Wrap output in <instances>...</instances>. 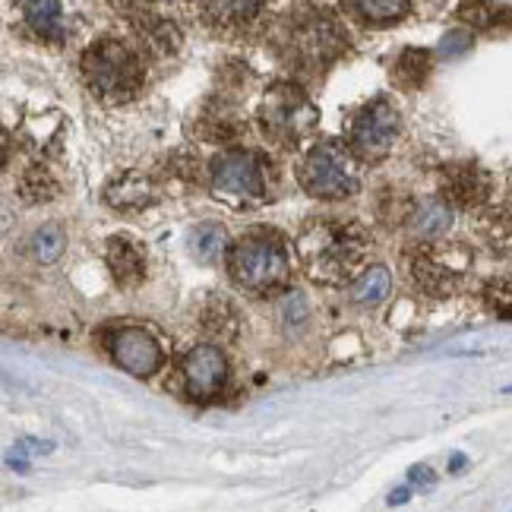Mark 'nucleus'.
<instances>
[{
  "label": "nucleus",
  "mask_w": 512,
  "mask_h": 512,
  "mask_svg": "<svg viewBox=\"0 0 512 512\" xmlns=\"http://www.w3.org/2000/svg\"><path fill=\"white\" fill-rule=\"evenodd\" d=\"M367 247H370V238L361 225L332 219V215L307 222L298 234L301 263L310 279L323 285H342L348 279L351 282L358 279L354 272L361 269Z\"/></svg>",
  "instance_id": "nucleus-1"
},
{
  "label": "nucleus",
  "mask_w": 512,
  "mask_h": 512,
  "mask_svg": "<svg viewBox=\"0 0 512 512\" xmlns=\"http://www.w3.org/2000/svg\"><path fill=\"white\" fill-rule=\"evenodd\" d=\"M228 272L238 288L250 294H269L282 288L291 275V256L279 231L250 228L228 247Z\"/></svg>",
  "instance_id": "nucleus-2"
},
{
  "label": "nucleus",
  "mask_w": 512,
  "mask_h": 512,
  "mask_svg": "<svg viewBox=\"0 0 512 512\" xmlns=\"http://www.w3.org/2000/svg\"><path fill=\"white\" fill-rule=\"evenodd\" d=\"M83 80L108 105H124L143 89V61L121 38H98L83 54Z\"/></svg>",
  "instance_id": "nucleus-3"
},
{
  "label": "nucleus",
  "mask_w": 512,
  "mask_h": 512,
  "mask_svg": "<svg viewBox=\"0 0 512 512\" xmlns=\"http://www.w3.org/2000/svg\"><path fill=\"white\" fill-rule=\"evenodd\" d=\"M298 181L304 193L317 200H345L358 193V168H354V152L339 140H323L313 146L298 168Z\"/></svg>",
  "instance_id": "nucleus-4"
},
{
  "label": "nucleus",
  "mask_w": 512,
  "mask_h": 512,
  "mask_svg": "<svg viewBox=\"0 0 512 512\" xmlns=\"http://www.w3.org/2000/svg\"><path fill=\"white\" fill-rule=\"evenodd\" d=\"M345 32L326 10H298L288 19L285 51L288 61H298L307 70H323L345 51Z\"/></svg>",
  "instance_id": "nucleus-5"
},
{
  "label": "nucleus",
  "mask_w": 512,
  "mask_h": 512,
  "mask_svg": "<svg viewBox=\"0 0 512 512\" xmlns=\"http://www.w3.org/2000/svg\"><path fill=\"white\" fill-rule=\"evenodd\" d=\"M317 121H320L317 105L294 83H275L260 105L263 133L285 149L301 146L313 133V127H317Z\"/></svg>",
  "instance_id": "nucleus-6"
},
{
  "label": "nucleus",
  "mask_w": 512,
  "mask_h": 512,
  "mask_svg": "<svg viewBox=\"0 0 512 512\" xmlns=\"http://www.w3.org/2000/svg\"><path fill=\"white\" fill-rule=\"evenodd\" d=\"M399 111L386 95L367 102L358 114H354L351 130H348V149L364 162H380L392 152L399 136Z\"/></svg>",
  "instance_id": "nucleus-7"
},
{
  "label": "nucleus",
  "mask_w": 512,
  "mask_h": 512,
  "mask_svg": "<svg viewBox=\"0 0 512 512\" xmlns=\"http://www.w3.org/2000/svg\"><path fill=\"white\" fill-rule=\"evenodd\" d=\"M212 190L234 203H263V159L250 149H225L212 159Z\"/></svg>",
  "instance_id": "nucleus-8"
},
{
  "label": "nucleus",
  "mask_w": 512,
  "mask_h": 512,
  "mask_svg": "<svg viewBox=\"0 0 512 512\" xmlns=\"http://www.w3.org/2000/svg\"><path fill=\"white\" fill-rule=\"evenodd\" d=\"M111 358L117 367H124L130 377H152L155 370H162L165 354L162 345L155 342L152 332L140 326H124L111 336Z\"/></svg>",
  "instance_id": "nucleus-9"
},
{
  "label": "nucleus",
  "mask_w": 512,
  "mask_h": 512,
  "mask_svg": "<svg viewBox=\"0 0 512 512\" xmlns=\"http://www.w3.org/2000/svg\"><path fill=\"white\" fill-rule=\"evenodd\" d=\"M187 392L196 402H209L225 389L228 380V361L219 345H196L187 351V358L181 364Z\"/></svg>",
  "instance_id": "nucleus-10"
},
{
  "label": "nucleus",
  "mask_w": 512,
  "mask_h": 512,
  "mask_svg": "<svg viewBox=\"0 0 512 512\" xmlns=\"http://www.w3.org/2000/svg\"><path fill=\"white\" fill-rule=\"evenodd\" d=\"M155 196H159V190L143 171H124L105 187V203L117 212H143L155 203Z\"/></svg>",
  "instance_id": "nucleus-11"
},
{
  "label": "nucleus",
  "mask_w": 512,
  "mask_h": 512,
  "mask_svg": "<svg viewBox=\"0 0 512 512\" xmlns=\"http://www.w3.org/2000/svg\"><path fill=\"white\" fill-rule=\"evenodd\" d=\"M105 256H108L111 279L124 291H133V288L143 285V279H146V253H143L140 244L130 241V238H111Z\"/></svg>",
  "instance_id": "nucleus-12"
},
{
  "label": "nucleus",
  "mask_w": 512,
  "mask_h": 512,
  "mask_svg": "<svg viewBox=\"0 0 512 512\" xmlns=\"http://www.w3.org/2000/svg\"><path fill=\"white\" fill-rule=\"evenodd\" d=\"M408 269H411V279H415L424 291H430V294H446L452 285L459 282V269H452L449 263H443L437 253L433 250H415L408 256Z\"/></svg>",
  "instance_id": "nucleus-13"
},
{
  "label": "nucleus",
  "mask_w": 512,
  "mask_h": 512,
  "mask_svg": "<svg viewBox=\"0 0 512 512\" xmlns=\"http://www.w3.org/2000/svg\"><path fill=\"white\" fill-rule=\"evenodd\" d=\"M490 190L487 174L475 165H456L443 177V200H452L459 206H478Z\"/></svg>",
  "instance_id": "nucleus-14"
},
{
  "label": "nucleus",
  "mask_w": 512,
  "mask_h": 512,
  "mask_svg": "<svg viewBox=\"0 0 512 512\" xmlns=\"http://www.w3.org/2000/svg\"><path fill=\"white\" fill-rule=\"evenodd\" d=\"M133 29H136V35H140V42L155 54H174L177 48H181V32H177V26L171 23V19L152 13V10L136 7Z\"/></svg>",
  "instance_id": "nucleus-15"
},
{
  "label": "nucleus",
  "mask_w": 512,
  "mask_h": 512,
  "mask_svg": "<svg viewBox=\"0 0 512 512\" xmlns=\"http://www.w3.org/2000/svg\"><path fill=\"white\" fill-rule=\"evenodd\" d=\"M408 222H411V231H415V238L437 241L452 225V209L446 206V200H440V196H430V200H424L415 212H411Z\"/></svg>",
  "instance_id": "nucleus-16"
},
{
  "label": "nucleus",
  "mask_w": 512,
  "mask_h": 512,
  "mask_svg": "<svg viewBox=\"0 0 512 512\" xmlns=\"http://www.w3.org/2000/svg\"><path fill=\"white\" fill-rule=\"evenodd\" d=\"M263 10H266L263 4H200L203 19L219 32H241Z\"/></svg>",
  "instance_id": "nucleus-17"
},
{
  "label": "nucleus",
  "mask_w": 512,
  "mask_h": 512,
  "mask_svg": "<svg viewBox=\"0 0 512 512\" xmlns=\"http://www.w3.org/2000/svg\"><path fill=\"white\" fill-rule=\"evenodd\" d=\"M348 13H358L361 23L373 26V29H383L399 23V19L411 10L408 0H354V4H345Z\"/></svg>",
  "instance_id": "nucleus-18"
},
{
  "label": "nucleus",
  "mask_w": 512,
  "mask_h": 512,
  "mask_svg": "<svg viewBox=\"0 0 512 512\" xmlns=\"http://www.w3.org/2000/svg\"><path fill=\"white\" fill-rule=\"evenodd\" d=\"M392 288V275L386 266H367L358 279L351 282V301L361 307H377L386 301V294Z\"/></svg>",
  "instance_id": "nucleus-19"
},
{
  "label": "nucleus",
  "mask_w": 512,
  "mask_h": 512,
  "mask_svg": "<svg viewBox=\"0 0 512 512\" xmlns=\"http://www.w3.org/2000/svg\"><path fill=\"white\" fill-rule=\"evenodd\" d=\"M228 247V234L219 222H200L190 231V253L200 263H215Z\"/></svg>",
  "instance_id": "nucleus-20"
},
{
  "label": "nucleus",
  "mask_w": 512,
  "mask_h": 512,
  "mask_svg": "<svg viewBox=\"0 0 512 512\" xmlns=\"http://www.w3.org/2000/svg\"><path fill=\"white\" fill-rule=\"evenodd\" d=\"M19 10L26 13L29 26L35 29V35L48 38V42H64V10L54 0H42V4H19Z\"/></svg>",
  "instance_id": "nucleus-21"
},
{
  "label": "nucleus",
  "mask_w": 512,
  "mask_h": 512,
  "mask_svg": "<svg viewBox=\"0 0 512 512\" xmlns=\"http://www.w3.org/2000/svg\"><path fill=\"white\" fill-rule=\"evenodd\" d=\"M200 133L206 136V140H212V143L215 140H219V143H234L244 133V124H241V117L234 114L228 105L219 102V108H215V111H203Z\"/></svg>",
  "instance_id": "nucleus-22"
},
{
  "label": "nucleus",
  "mask_w": 512,
  "mask_h": 512,
  "mask_svg": "<svg viewBox=\"0 0 512 512\" xmlns=\"http://www.w3.org/2000/svg\"><path fill=\"white\" fill-rule=\"evenodd\" d=\"M430 73V51L421 48H405L399 54L396 67H392V83L402 89H418Z\"/></svg>",
  "instance_id": "nucleus-23"
},
{
  "label": "nucleus",
  "mask_w": 512,
  "mask_h": 512,
  "mask_svg": "<svg viewBox=\"0 0 512 512\" xmlns=\"http://www.w3.org/2000/svg\"><path fill=\"white\" fill-rule=\"evenodd\" d=\"M19 190H23V200L29 203H42V200H54L57 196V181L51 177V171L45 165H32L26 174H23V181H19Z\"/></svg>",
  "instance_id": "nucleus-24"
},
{
  "label": "nucleus",
  "mask_w": 512,
  "mask_h": 512,
  "mask_svg": "<svg viewBox=\"0 0 512 512\" xmlns=\"http://www.w3.org/2000/svg\"><path fill=\"white\" fill-rule=\"evenodd\" d=\"M64 244H67V238H64V231L57 225H42L29 241L32 256H35V260H42V263H54L57 256L64 253Z\"/></svg>",
  "instance_id": "nucleus-25"
},
{
  "label": "nucleus",
  "mask_w": 512,
  "mask_h": 512,
  "mask_svg": "<svg viewBox=\"0 0 512 512\" xmlns=\"http://www.w3.org/2000/svg\"><path fill=\"white\" fill-rule=\"evenodd\" d=\"M203 326L212 329V332H219V339H231L234 332H238V313H234V307L225 301V298H215L206 313H203Z\"/></svg>",
  "instance_id": "nucleus-26"
},
{
  "label": "nucleus",
  "mask_w": 512,
  "mask_h": 512,
  "mask_svg": "<svg viewBox=\"0 0 512 512\" xmlns=\"http://www.w3.org/2000/svg\"><path fill=\"white\" fill-rule=\"evenodd\" d=\"M468 48H471V35L468 32H449L443 38V45H440V54L443 57H456V54H462Z\"/></svg>",
  "instance_id": "nucleus-27"
},
{
  "label": "nucleus",
  "mask_w": 512,
  "mask_h": 512,
  "mask_svg": "<svg viewBox=\"0 0 512 512\" xmlns=\"http://www.w3.org/2000/svg\"><path fill=\"white\" fill-rule=\"evenodd\" d=\"M411 484H433V475H430V468H424V465L411 468Z\"/></svg>",
  "instance_id": "nucleus-28"
},
{
  "label": "nucleus",
  "mask_w": 512,
  "mask_h": 512,
  "mask_svg": "<svg viewBox=\"0 0 512 512\" xmlns=\"http://www.w3.org/2000/svg\"><path fill=\"white\" fill-rule=\"evenodd\" d=\"M405 500H408V490H405V487H402V490H396V494L389 497V503H392V506H396V503H405Z\"/></svg>",
  "instance_id": "nucleus-29"
}]
</instances>
